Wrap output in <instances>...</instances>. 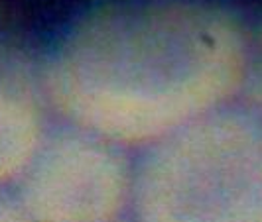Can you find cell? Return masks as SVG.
<instances>
[{"label": "cell", "instance_id": "cell-1", "mask_svg": "<svg viewBox=\"0 0 262 222\" xmlns=\"http://www.w3.org/2000/svg\"><path fill=\"white\" fill-rule=\"evenodd\" d=\"M249 28L211 0H111L67 28L38 69L61 122L144 150L238 101Z\"/></svg>", "mask_w": 262, "mask_h": 222}, {"label": "cell", "instance_id": "cell-2", "mask_svg": "<svg viewBox=\"0 0 262 222\" xmlns=\"http://www.w3.org/2000/svg\"><path fill=\"white\" fill-rule=\"evenodd\" d=\"M140 152L134 222H262V122L241 103Z\"/></svg>", "mask_w": 262, "mask_h": 222}, {"label": "cell", "instance_id": "cell-3", "mask_svg": "<svg viewBox=\"0 0 262 222\" xmlns=\"http://www.w3.org/2000/svg\"><path fill=\"white\" fill-rule=\"evenodd\" d=\"M105 136L52 126L14 195L32 222H113L132 207L136 159Z\"/></svg>", "mask_w": 262, "mask_h": 222}, {"label": "cell", "instance_id": "cell-4", "mask_svg": "<svg viewBox=\"0 0 262 222\" xmlns=\"http://www.w3.org/2000/svg\"><path fill=\"white\" fill-rule=\"evenodd\" d=\"M38 71L0 59V187L12 189L52 128Z\"/></svg>", "mask_w": 262, "mask_h": 222}, {"label": "cell", "instance_id": "cell-5", "mask_svg": "<svg viewBox=\"0 0 262 222\" xmlns=\"http://www.w3.org/2000/svg\"><path fill=\"white\" fill-rule=\"evenodd\" d=\"M236 103L262 122V24L249 30V61Z\"/></svg>", "mask_w": 262, "mask_h": 222}, {"label": "cell", "instance_id": "cell-6", "mask_svg": "<svg viewBox=\"0 0 262 222\" xmlns=\"http://www.w3.org/2000/svg\"><path fill=\"white\" fill-rule=\"evenodd\" d=\"M0 222H32L12 189L0 187Z\"/></svg>", "mask_w": 262, "mask_h": 222}, {"label": "cell", "instance_id": "cell-7", "mask_svg": "<svg viewBox=\"0 0 262 222\" xmlns=\"http://www.w3.org/2000/svg\"><path fill=\"white\" fill-rule=\"evenodd\" d=\"M113 222H134V220H132V218H126V216H124V218H118V220H113Z\"/></svg>", "mask_w": 262, "mask_h": 222}]
</instances>
